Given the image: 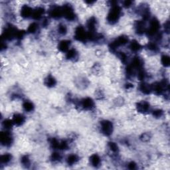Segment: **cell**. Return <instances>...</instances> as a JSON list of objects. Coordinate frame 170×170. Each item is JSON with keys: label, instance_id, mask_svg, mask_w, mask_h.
Returning <instances> with one entry per match:
<instances>
[{"label": "cell", "instance_id": "obj_1", "mask_svg": "<svg viewBox=\"0 0 170 170\" xmlns=\"http://www.w3.org/2000/svg\"><path fill=\"white\" fill-rule=\"evenodd\" d=\"M160 29V24L156 18H153L150 20V26L146 29V34L151 38H155L156 40H160L161 38V34L159 31Z\"/></svg>", "mask_w": 170, "mask_h": 170}, {"label": "cell", "instance_id": "obj_2", "mask_svg": "<svg viewBox=\"0 0 170 170\" xmlns=\"http://www.w3.org/2000/svg\"><path fill=\"white\" fill-rule=\"evenodd\" d=\"M121 14H122V9L119 5H115L112 6L107 18L108 24L111 25L116 24L121 17Z\"/></svg>", "mask_w": 170, "mask_h": 170}, {"label": "cell", "instance_id": "obj_3", "mask_svg": "<svg viewBox=\"0 0 170 170\" xmlns=\"http://www.w3.org/2000/svg\"><path fill=\"white\" fill-rule=\"evenodd\" d=\"M128 41H129V39H128V37L127 36L121 35L117 37L116 39L110 43V44L109 45V49H110L111 52H114L119 47L126 45L128 43Z\"/></svg>", "mask_w": 170, "mask_h": 170}, {"label": "cell", "instance_id": "obj_4", "mask_svg": "<svg viewBox=\"0 0 170 170\" xmlns=\"http://www.w3.org/2000/svg\"><path fill=\"white\" fill-rule=\"evenodd\" d=\"M152 92H154L157 95L165 93L166 91L169 90V85L167 81H163L161 82H156L152 85Z\"/></svg>", "mask_w": 170, "mask_h": 170}, {"label": "cell", "instance_id": "obj_5", "mask_svg": "<svg viewBox=\"0 0 170 170\" xmlns=\"http://www.w3.org/2000/svg\"><path fill=\"white\" fill-rule=\"evenodd\" d=\"M17 31V29L11 24L6 26L2 35V41H10L16 38Z\"/></svg>", "mask_w": 170, "mask_h": 170}, {"label": "cell", "instance_id": "obj_6", "mask_svg": "<svg viewBox=\"0 0 170 170\" xmlns=\"http://www.w3.org/2000/svg\"><path fill=\"white\" fill-rule=\"evenodd\" d=\"M76 104L78 107L85 110H92L94 108V107H95L94 100L91 98L89 97H86L81 99L77 103H76Z\"/></svg>", "mask_w": 170, "mask_h": 170}, {"label": "cell", "instance_id": "obj_7", "mask_svg": "<svg viewBox=\"0 0 170 170\" xmlns=\"http://www.w3.org/2000/svg\"><path fill=\"white\" fill-rule=\"evenodd\" d=\"M74 38L76 40L83 43L88 40V33L82 25H78L75 29Z\"/></svg>", "mask_w": 170, "mask_h": 170}, {"label": "cell", "instance_id": "obj_8", "mask_svg": "<svg viewBox=\"0 0 170 170\" xmlns=\"http://www.w3.org/2000/svg\"><path fill=\"white\" fill-rule=\"evenodd\" d=\"M63 17H65L66 20L70 21H73L75 20L76 19V15L74 11V9L73 7L71 4H65L63 7Z\"/></svg>", "mask_w": 170, "mask_h": 170}, {"label": "cell", "instance_id": "obj_9", "mask_svg": "<svg viewBox=\"0 0 170 170\" xmlns=\"http://www.w3.org/2000/svg\"><path fill=\"white\" fill-rule=\"evenodd\" d=\"M100 130L104 135L109 136H110L114 130V126L112 122L107 120H104L100 122Z\"/></svg>", "mask_w": 170, "mask_h": 170}, {"label": "cell", "instance_id": "obj_10", "mask_svg": "<svg viewBox=\"0 0 170 170\" xmlns=\"http://www.w3.org/2000/svg\"><path fill=\"white\" fill-rule=\"evenodd\" d=\"M0 142L2 145L9 147L13 143V136L9 130H4L0 134Z\"/></svg>", "mask_w": 170, "mask_h": 170}, {"label": "cell", "instance_id": "obj_11", "mask_svg": "<svg viewBox=\"0 0 170 170\" xmlns=\"http://www.w3.org/2000/svg\"><path fill=\"white\" fill-rule=\"evenodd\" d=\"M49 15L51 17L55 19V20H58V19L61 18L63 17L62 7L58 5L52 6L50 9L49 10Z\"/></svg>", "mask_w": 170, "mask_h": 170}, {"label": "cell", "instance_id": "obj_12", "mask_svg": "<svg viewBox=\"0 0 170 170\" xmlns=\"http://www.w3.org/2000/svg\"><path fill=\"white\" fill-rule=\"evenodd\" d=\"M150 104L146 101H140L136 104V110L142 114H148L150 111Z\"/></svg>", "mask_w": 170, "mask_h": 170}, {"label": "cell", "instance_id": "obj_13", "mask_svg": "<svg viewBox=\"0 0 170 170\" xmlns=\"http://www.w3.org/2000/svg\"><path fill=\"white\" fill-rule=\"evenodd\" d=\"M128 65L130 66L132 69L136 72L137 73L138 71L143 69V62L141 58L136 56V57H134L133 59H132L131 63Z\"/></svg>", "mask_w": 170, "mask_h": 170}, {"label": "cell", "instance_id": "obj_14", "mask_svg": "<svg viewBox=\"0 0 170 170\" xmlns=\"http://www.w3.org/2000/svg\"><path fill=\"white\" fill-rule=\"evenodd\" d=\"M134 29L136 33L139 35H142L145 33L147 29L145 21H137L134 24Z\"/></svg>", "mask_w": 170, "mask_h": 170}, {"label": "cell", "instance_id": "obj_15", "mask_svg": "<svg viewBox=\"0 0 170 170\" xmlns=\"http://www.w3.org/2000/svg\"><path fill=\"white\" fill-rule=\"evenodd\" d=\"M97 26V20L96 17H90L86 22V27L88 28V32H96Z\"/></svg>", "mask_w": 170, "mask_h": 170}, {"label": "cell", "instance_id": "obj_16", "mask_svg": "<svg viewBox=\"0 0 170 170\" xmlns=\"http://www.w3.org/2000/svg\"><path fill=\"white\" fill-rule=\"evenodd\" d=\"M33 11V9H32L31 7H29V5H23L21 9V16L24 19H28L32 16Z\"/></svg>", "mask_w": 170, "mask_h": 170}, {"label": "cell", "instance_id": "obj_17", "mask_svg": "<svg viewBox=\"0 0 170 170\" xmlns=\"http://www.w3.org/2000/svg\"><path fill=\"white\" fill-rule=\"evenodd\" d=\"M71 41L69 40H62L58 44V49L63 52H67L69 50L71 46Z\"/></svg>", "mask_w": 170, "mask_h": 170}, {"label": "cell", "instance_id": "obj_18", "mask_svg": "<svg viewBox=\"0 0 170 170\" xmlns=\"http://www.w3.org/2000/svg\"><path fill=\"white\" fill-rule=\"evenodd\" d=\"M12 120L14 125H16L17 126H20L22 125V124H24V123L25 122V118L23 114H15L13 116Z\"/></svg>", "mask_w": 170, "mask_h": 170}, {"label": "cell", "instance_id": "obj_19", "mask_svg": "<svg viewBox=\"0 0 170 170\" xmlns=\"http://www.w3.org/2000/svg\"><path fill=\"white\" fill-rule=\"evenodd\" d=\"M44 13H45L44 8H43V7H38L35 9H33L31 17L35 20H39L40 19H41V17H43Z\"/></svg>", "mask_w": 170, "mask_h": 170}, {"label": "cell", "instance_id": "obj_20", "mask_svg": "<svg viewBox=\"0 0 170 170\" xmlns=\"http://www.w3.org/2000/svg\"><path fill=\"white\" fill-rule=\"evenodd\" d=\"M139 89L143 94H150L152 92V85L148 84V83L143 82L139 86Z\"/></svg>", "mask_w": 170, "mask_h": 170}, {"label": "cell", "instance_id": "obj_21", "mask_svg": "<svg viewBox=\"0 0 170 170\" xmlns=\"http://www.w3.org/2000/svg\"><path fill=\"white\" fill-rule=\"evenodd\" d=\"M90 163L94 168L99 167L101 164V159L98 154H92L90 157Z\"/></svg>", "mask_w": 170, "mask_h": 170}, {"label": "cell", "instance_id": "obj_22", "mask_svg": "<svg viewBox=\"0 0 170 170\" xmlns=\"http://www.w3.org/2000/svg\"><path fill=\"white\" fill-rule=\"evenodd\" d=\"M44 84L45 85L47 86L49 88H52L56 85V81L54 77H52V75L49 74L45 78L44 80Z\"/></svg>", "mask_w": 170, "mask_h": 170}, {"label": "cell", "instance_id": "obj_23", "mask_svg": "<svg viewBox=\"0 0 170 170\" xmlns=\"http://www.w3.org/2000/svg\"><path fill=\"white\" fill-rule=\"evenodd\" d=\"M67 164L69 165H73L76 164L79 161V157L77 154H71L69 156L67 157Z\"/></svg>", "mask_w": 170, "mask_h": 170}, {"label": "cell", "instance_id": "obj_24", "mask_svg": "<svg viewBox=\"0 0 170 170\" xmlns=\"http://www.w3.org/2000/svg\"><path fill=\"white\" fill-rule=\"evenodd\" d=\"M66 59L70 60H74L78 58V52L74 49H71L66 52Z\"/></svg>", "mask_w": 170, "mask_h": 170}, {"label": "cell", "instance_id": "obj_25", "mask_svg": "<svg viewBox=\"0 0 170 170\" xmlns=\"http://www.w3.org/2000/svg\"><path fill=\"white\" fill-rule=\"evenodd\" d=\"M129 48L132 52H137L142 49V46L136 40H133L130 42V45H129Z\"/></svg>", "mask_w": 170, "mask_h": 170}, {"label": "cell", "instance_id": "obj_26", "mask_svg": "<svg viewBox=\"0 0 170 170\" xmlns=\"http://www.w3.org/2000/svg\"><path fill=\"white\" fill-rule=\"evenodd\" d=\"M11 160H12V156L10 154H4L0 157V161L2 164H8Z\"/></svg>", "mask_w": 170, "mask_h": 170}, {"label": "cell", "instance_id": "obj_27", "mask_svg": "<svg viewBox=\"0 0 170 170\" xmlns=\"http://www.w3.org/2000/svg\"><path fill=\"white\" fill-rule=\"evenodd\" d=\"M34 108H35V107H34L33 103L29 100H26L23 103V108H24V110L25 112H31L34 110Z\"/></svg>", "mask_w": 170, "mask_h": 170}, {"label": "cell", "instance_id": "obj_28", "mask_svg": "<svg viewBox=\"0 0 170 170\" xmlns=\"http://www.w3.org/2000/svg\"><path fill=\"white\" fill-rule=\"evenodd\" d=\"M14 124L12 120L10 119H5L2 122V126L4 128L5 130H10L12 128Z\"/></svg>", "mask_w": 170, "mask_h": 170}, {"label": "cell", "instance_id": "obj_29", "mask_svg": "<svg viewBox=\"0 0 170 170\" xmlns=\"http://www.w3.org/2000/svg\"><path fill=\"white\" fill-rule=\"evenodd\" d=\"M38 29H39L38 24H37V23L34 22L29 25L27 29V32L31 34H35L37 33V31H38Z\"/></svg>", "mask_w": 170, "mask_h": 170}, {"label": "cell", "instance_id": "obj_30", "mask_svg": "<svg viewBox=\"0 0 170 170\" xmlns=\"http://www.w3.org/2000/svg\"><path fill=\"white\" fill-rule=\"evenodd\" d=\"M108 148L110 150L112 153L114 154H118L119 152V148L117 143H116L114 142H110L108 143Z\"/></svg>", "mask_w": 170, "mask_h": 170}, {"label": "cell", "instance_id": "obj_31", "mask_svg": "<svg viewBox=\"0 0 170 170\" xmlns=\"http://www.w3.org/2000/svg\"><path fill=\"white\" fill-rule=\"evenodd\" d=\"M21 163L22 165L26 168H28L29 167L30 164H31V161H30V159L27 155H25V156H22L21 158Z\"/></svg>", "mask_w": 170, "mask_h": 170}, {"label": "cell", "instance_id": "obj_32", "mask_svg": "<svg viewBox=\"0 0 170 170\" xmlns=\"http://www.w3.org/2000/svg\"><path fill=\"white\" fill-rule=\"evenodd\" d=\"M146 48L148 49V50H149L150 51L154 52H156L159 50V47H158L157 43L155 42H150L147 45Z\"/></svg>", "mask_w": 170, "mask_h": 170}, {"label": "cell", "instance_id": "obj_33", "mask_svg": "<svg viewBox=\"0 0 170 170\" xmlns=\"http://www.w3.org/2000/svg\"><path fill=\"white\" fill-rule=\"evenodd\" d=\"M62 160V156L59 152H53L51 156V160L54 163H57Z\"/></svg>", "mask_w": 170, "mask_h": 170}, {"label": "cell", "instance_id": "obj_34", "mask_svg": "<svg viewBox=\"0 0 170 170\" xmlns=\"http://www.w3.org/2000/svg\"><path fill=\"white\" fill-rule=\"evenodd\" d=\"M161 64L163 65L164 67H168L170 65V58L168 55H164L163 56H161Z\"/></svg>", "mask_w": 170, "mask_h": 170}, {"label": "cell", "instance_id": "obj_35", "mask_svg": "<svg viewBox=\"0 0 170 170\" xmlns=\"http://www.w3.org/2000/svg\"><path fill=\"white\" fill-rule=\"evenodd\" d=\"M58 33L61 35H65L67 33V27L65 24H60L57 28Z\"/></svg>", "mask_w": 170, "mask_h": 170}, {"label": "cell", "instance_id": "obj_36", "mask_svg": "<svg viewBox=\"0 0 170 170\" xmlns=\"http://www.w3.org/2000/svg\"><path fill=\"white\" fill-rule=\"evenodd\" d=\"M59 140H58L57 139H56L55 138H51L49 142H50V145L52 147V148H54L55 150H59Z\"/></svg>", "mask_w": 170, "mask_h": 170}, {"label": "cell", "instance_id": "obj_37", "mask_svg": "<svg viewBox=\"0 0 170 170\" xmlns=\"http://www.w3.org/2000/svg\"><path fill=\"white\" fill-rule=\"evenodd\" d=\"M69 147V143L66 140H61L59 142V150H66Z\"/></svg>", "mask_w": 170, "mask_h": 170}, {"label": "cell", "instance_id": "obj_38", "mask_svg": "<svg viewBox=\"0 0 170 170\" xmlns=\"http://www.w3.org/2000/svg\"><path fill=\"white\" fill-rule=\"evenodd\" d=\"M147 76V74L145 72V71L143 70V69H140L139 71H138V73H137V77L139 79V81H143L144 79L146 78Z\"/></svg>", "mask_w": 170, "mask_h": 170}, {"label": "cell", "instance_id": "obj_39", "mask_svg": "<svg viewBox=\"0 0 170 170\" xmlns=\"http://www.w3.org/2000/svg\"><path fill=\"white\" fill-rule=\"evenodd\" d=\"M152 115L155 118H159L164 115V112L163 110H161V109H156V110H155L152 112Z\"/></svg>", "mask_w": 170, "mask_h": 170}, {"label": "cell", "instance_id": "obj_40", "mask_svg": "<svg viewBox=\"0 0 170 170\" xmlns=\"http://www.w3.org/2000/svg\"><path fill=\"white\" fill-rule=\"evenodd\" d=\"M25 35V31L24 30H17L16 35V39L18 40L22 39Z\"/></svg>", "mask_w": 170, "mask_h": 170}, {"label": "cell", "instance_id": "obj_41", "mask_svg": "<svg viewBox=\"0 0 170 170\" xmlns=\"http://www.w3.org/2000/svg\"><path fill=\"white\" fill-rule=\"evenodd\" d=\"M150 139L151 134L150 133H148V132L142 134L140 136V139L142 142H148Z\"/></svg>", "mask_w": 170, "mask_h": 170}, {"label": "cell", "instance_id": "obj_42", "mask_svg": "<svg viewBox=\"0 0 170 170\" xmlns=\"http://www.w3.org/2000/svg\"><path fill=\"white\" fill-rule=\"evenodd\" d=\"M118 57L119 59L122 60V62L124 63H126L127 62V60H128V56L127 55L124 53V52H118Z\"/></svg>", "mask_w": 170, "mask_h": 170}, {"label": "cell", "instance_id": "obj_43", "mask_svg": "<svg viewBox=\"0 0 170 170\" xmlns=\"http://www.w3.org/2000/svg\"><path fill=\"white\" fill-rule=\"evenodd\" d=\"M128 168L130 169H137V164L134 161H130L128 164Z\"/></svg>", "mask_w": 170, "mask_h": 170}, {"label": "cell", "instance_id": "obj_44", "mask_svg": "<svg viewBox=\"0 0 170 170\" xmlns=\"http://www.w3.org/2000/svg\"><path fill=\"white\" fill-rule=\"evenodd\" d=\"M132 4H133V2L130 1V0H126V1H124L123 2V6L126 8H129L130 7Z\"/></svg>", "mask_w": 170, "mask_h": 170}, {"label": "cell", "instance_id": "obj_45", "mask_svg": "<svg viewBox=\"0 0 170 170\" xmlns=\"http://www.w3.org/2000/svg\"><path fill=\"white\" fill-rule=\"evenodd\" d=\"M134 87V85L131 84V83H126V84L125 85V89L126 90H129V89H131Z\"/></svg>", "mask_w": 170, "mask_h": 170}, {"label": "cell", "instance_id": "obj_46", "mask_svg": "<svg viewBox=\"0 0 170 170\" xmlns=\"http://www.w3.org/2000/svg\"><path fill=\"white\" fill-rule=\"evenodd\" d=\"M164 27H165V31L168 33L169 31V21H167L165 23Z\"/></svg>", "mask_w": 170, "mask_h": 170}, {"label": "cell", "instance_id": "obj_47", "mask_svg": "<svg viewBox=\"0 0 170 170\" xmlns=\"http://www.w3.org/2000/svg\"><path fill=\"white\" fill-rule=\"evenodd\" d=\"M48 24H49L48 20H45L43 22V25L45 26V27H46V26L48 25Z\"/></svg>", "mask_w": 170, "mask_h": 170}, {"label": "cell", "instance_id": "obj_48", "mask_svg": "<svg viewBox=\"0 0 170 170\" xmlns=\"http://www.w3.org/2000/svg\"><path fill=\"white\" fill-rule=\"evenodd\" d=\"M85 3H87V4H89V5H92V4H93V3H95V2L94 1H86Z\"/></svg>", "mask_w": 170, "mask_h": 170}]
</instances>
